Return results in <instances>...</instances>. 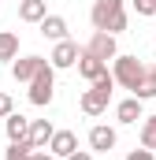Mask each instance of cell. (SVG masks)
<instances>
[{
  "mask_svg": "<svg viewBox=\"0 0 156 160\" xmlns=\"http://www.w3.org/2000/svg\"><path fill=\"white\" fill-rule=\"evenodd\" d=\"M63 160H93V153H82V149H75L71 157H63Z\"/></svg>",
  "mask_w": 156,
  "mask_h": 160,
  "instance_id": "cb8c5ba5",
  "label": "cell"
},
{
  "mask_svg": "<svg viewBox=\"0 0 156 160\" xmlns=\"http://www.w3.org/2000/svg\"><path fill=\"white\" fill-rule=\"evenodd\" d=\"M149 67L138 60V56H115V67H112V78H115V86H123V89H130L134 93V86L141 82V75H145Z\"/></svg>",
  "mask_w": 156,
  "mask_h": 160,
  "instance_id": "7a4b0ae2",
  "label": "cell"
},
{
  "mask_svg": "<svg viewBox=\"0 0 156 160\" xmlns=\"http://www.w3.org/2000/svg\"><path fill=\"white\" fill-rule=\"evenodd\" d=\"M30 153H34V145L22 138V142H11V149L4 153V160H30Z\"/></svg>",
  "mask_w": 156,
  "mask_h": 160,
  "instance_id": "d6986e66",
  "label": "cell"
},
{
  "mask_svg": "<svg viewBox=\"0 0 156 160\" xmlns=\"http://www.w3.org/2000/svg\"><path fill=\"white\" fill-rule=\"evenodd\" d=\"M130 97H138V101H153V97H156V75H153V71H145V75H141V82L134 86V93H130Z\"/></svg>",
  "mask_w": 156,
  "mask_h": 160,
  "instance_id": "e0dca14e",
  "label": "cell"
},
{
  "mask_svg": "<svg viewBox=\"0 0 156 160\" xmlns=\"http://www.w3.org/2000/svg\"><path fill=\"white\" fill-rule=\"evenodd\" d=\"M104 71H108V63H104V60H97V56H89V52H85V48H82V52H78V75H82V78H97V75H104Z\"/></svg>",
  "mask_w": 156,
  "mask_h": 160,
  "instance_id": "8fae6325",
  "label": "cell"
},
{
  "mask_svg": "<svg viewBox=\"0 0 156 160\" xmlns=\"http://www.w3.org/2000/svg\"><path fill=\"white\" fill-rule=\"evenodd\" d=\"M89 22H93V30H104V34H123L130 19H126L123 0H93V8H89Z\"/></svg>",
  "mask_w": 156,
  "mask_h": 160,
  "instance_id": "6da1fadb",
  "label": "cell"
},
{
  "mask_svg": "<svg viewBox=\"0 0 156 160\" xmlns=\"http://www.w3.org/2000/svg\"><path fill=\"white\" fill-rule=\"evenodd\" d=\"M11 112H15V101H11L7 93H0V119H4V116H11Z\"/></svg>",
  "mask_w": 156,
  "mask_h": 160,
  "instance_id": "44dd1931",
  "label": "cell"
},
{
  "mask_svg": "<svg viewBox=\"0 0 156 160\" xmlns=\"http://www.w3.org/2000/svg\"><path fill=\"white\" fill-rule=\"evenodd\" d=\"M48 138H52V123H48V119H30L26 142H30L34 149H45V145H48Z\"/></svg>",
  "mask_w": 156,
  "mask_h": 160,
  "instance_id": "30bf717a",
  "label": "cell"
},
{
  "mask_svg": "<svg viewBox=\"0 0 156 160\" xmlns=\"http://www.w3.org/2000/svg\"><path fill=\"white\" fill-rule=\"evenodd\" d=\"M19 56V34L15 30H0V63H11Z\"/></svg>",
  "mask_w": 156,
  "mask_h": 160,
  "instance_id": "9a60e30c",
  "label": "cell"
},
{
  "mask_svg": "<svg viewBox=\"0 0 156 160\" xmlns=\"http://www.w3.org/2000/svg\"><path fill=\"white\" fill-rule=\"evenodd\" d=\"M52 93H56V75H52V63H45L37 75L30 78V104L45 108V104L52 101Z\"/></svg>",
  "mask_w": 156,
  "mask_h": 160,
  "instance_id": "3957f363",
  "label": "cell"
},
{
  "mask_svg": "<svg viewBox=\"0 0 156 160\" xmlns=\"http://www.w3.org/2000/svg\"><path fill=\"white\" fill-rule=\"evenodd\" d=\"M37 26H41V38H48V41H63L67 38V19L63 15H45Z\"/></svg>",
  "mask_w": 156,
  "mask_h": 160,
  "instance_id": "9c48e42d",
  "label": "cell"
},
{
  "mask_svg": "<svg viewBox=\"0 0 156 160\" xmlns=\"http://www.w3.org/2000/svg\"><path fill=\"white\" fill-rule=\"evenodd\" d=\"M138 15H156V0H134Z\"/></svg>",
  "mask_w": 156,
  "mask_h": 160,
  "instance_id": "ffe728a7",
  "label": "cell"
},
{
  "mask_svg": "<svg viewBox=\"0 0 156 160\" xmlns=\"http://www.w3.org/2000/svg\"><path fill=\"white\" fill-rule=\"evenodd\" d=\"M45 63H48L45 56H22V60L15 56V60H11V78H15V82H30Z\"/></svg>",
  "mask_w": 156,
  "mask_h": 160,
  "instance_id": "52a82bcc",
  "label": "cell"
},
{
  "mask_svg": "<svg viewBox=\"0 0 156 160\" xmlns=\"http://www.w3.org/2000/svg\"><path fill=\"white\" fill-rule=\"evenodd\" d=\"M115 116H119V123H138V119H141V101H138V97L119 101V104H115Z\"/></svg>",
  "mask_w": 156,
  "mask_h": 160,
  "instance_id": "2e32d148",
  "label": "cell"
},
{
  "mask_svg": "<svg viewBox=\"0 0 156 160\" xmlns=\"http://www.w3.org/2000/svg\"><path fill=\"white\" fill-rule=\"evenodd\" d=\"M89 149H97V153L115 149V130H112V127H93V130H89Z\"/></svg>",
  "mask_w": 156,
  "mask_h": 160,
  "instance_id": "7c38bea8",
  "label": "cell"
},
{
  "mask_svg": "<svg viewBox=\"0 0 156 160\" xmlns=\"http://www.w3.org/2000/svg\"><path fill=\"white\" fill-rule=\"evenodd\" d=\"M78 41H71V38H63V41H56V48H52V71H67V67H75L78 63Z\"/></svg>",
  "mask_w": 156,
  "mask_h": 160,
  "instance_id": "277c9868",
  "label": "cell"
},
{
  "mask_svg": "<svg viewBox=\"0 0 156 160\" xmlns=\"http://www.w3.org/2000/svg\"><path fill=\"white\" fill-rule=\"evenodd\" d=\"M85 52L89 56H97V60H115L119 56V48H115V34H104V30H97L93 38H89V45H85Z\"/></svg>",
  "mask_w": 156,
  "mask_h": 160,
  "instance_id": "5b68a950",
  "label": "cell"
},
{
  "mask_svg": "<svg viewBox=\"0 0 156 160\" xmlns=\"http://www.w3.org/2000/svg\"><path fill=\"white\" fill-rule=\"evenodd\" d=\"M30 160H56V157H52L48 149H34V153H30Z\"/></svg>",
  "mask_w": 156,
  "mask_h": 160,
  "instance_id": "603a6c76",
  "label": "cell"
},
{
  "mask_svg": "<svg viewBox=\"0 0 156 160\" xmlns=\"http://www.w3.org/2000/svg\"><path fill=\"white\" fill-rule=\"evenodd\" d=\"M78 149V134L75 130H52V138H48V153L52 157H71Z\"/></svg>",
  "mask_w": 156,
  "mask_h": 160,
  "instance_id": "ba28073f",
  "label": "cell"
},
{
  "mask_svg": "<svg viewBox=\"0 0 156 160\" xmlns=\"http://www.w3.org/2000/svg\"><path fill=\"white\" fill-rule=\"evenodd\" d=\"M108 101H112V89H100V86L89 82V89L82 93V112H85V116H100V112L108 108Z\"/></svg>",
  "mask_w": 156,
  "mask_h": 160,
  "instance_id": "8992f818",
  "label": "cell"
},
{
  "mask_svg": "<svg viewBox=\"0 0 156 160\" xmlns=\"http://www.w3.org/2000/svg\"><path fill=\"white\" fill-rule=\"evenodd\" d=\"M4 130H7V142H22L26 130H30V119L19 116V112H11V116H4Z\"/></svg>",
  "mask_w": 156,
  "mask_h": 160,
  "instance_id": "4fadbf2b",
  "label": "cell"
},
{
  "mask_svg": "<svg viewBox=\"0 0 156 160\" xmlns=\"http://www.w3.org/2000/svg\"><path fill=\"white\" fill-rule=\"evenodd\" d=\"M153 75H156V63H153Z\"/></svg>",
  "mask_w": 156,
  "mask_h": 160,
  "instance_id": "d4e9b609",
  "label": "cell"
},
{
  "mask_svg": "<svg viewBox=\"0 0 156 160\" xmlns=\"http://www.w3.org/2000/svg\"><path fill=\"white\" fill-rule=\"evenodd\" d=\"M45 15H48V4L45 0H22L19 4V19L22 22H41Z\"/></svg>",
  "mask_w": 156,
  "mask_h": 160,
  "instance_id": "5bb4252c",
  "label": "cell"
},
{
  "mask_svg": "<svg viewBox=\"0 0 156 160\" xmlns=\"http://www.w3.org/2000/svg\"><path fill=\"white\" fill-rule=\"evenodd\" d=\"M126 160H156L153 149H134V153H126Z\"/></svg>",
  "mask_w": 156,
  "mask_h": 160,
  "instance_id": "7402d4cb",
  "label": "cell"
},
{
  "mask_svg": "<svg viewBox=\"0 0 156 160\" xmlns=\"http://www.w3.org/2000/svg\"><path fill=\"white\" fill-rule=\"evenodd\" d=\"M141 149H156V116H141Z\"/></svg>",
  "mask_w": 156,
  "mask_h": 160,
  "instance_id": "ac0fdd59",
  "label": "cell"
}]
</instances>
